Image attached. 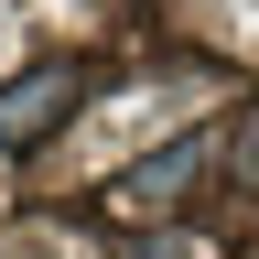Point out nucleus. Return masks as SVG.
I'll return each mask as SVG.
<instances>
[{
	"mask_svg": "<svg viewBox=\"0 0 259 259\" xmlns=\"http://www.w3.org/2000/svg\"><path fill=\"white\" fill-rule=\"evenodd\" d=\"M44 108H54V87H22L11 108H0V141H32V130H44Z\"/></svg>",
	"mask_w": 259,
	"mask_h": 259,
	"instance_id": "f257e3e1",
	"label": "nucleus"
},
{
	"mask_svg": "<svg viewBox=\"0 0 259 259\" xmlns=\"http://www.w3.org/2000/svg\"><path fill=\"white\" fill-rule=\"evenodd\" d=\"M194 162H205V141H184V151H162V162H151V173H130V194H162V184H184V173H194Z\"/></svg>",
	"mask_w": 259,
	"mask_h": 259,
	"instance_id": "f03ea898",
	"label": "nucleus"
},
{
	"mask_svg": "<svg viewBox=\"0 0 259 259\" xmlns=\"http://www.w3.org/2000/svg\"><path fill=\"white\" fill-rule=\"evenodd\" d=\"M141 259H194V248H141Z\"/></svg>",
	"mask_w": 259,
	"mask_h": 259,
	"instance_id": "7ed1b4c3",
	"label": "nucleus"
}]
</instances>
